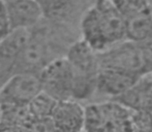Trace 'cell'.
I'll return each instance as SVG.
<instances>
[{"label": "cell", "instance_id": "3957f363", "mask_svg": "<svg viewBox=\"0 0 152 132\" xmlns=\"http://www.w3.org/2000/svg\"><path fill=\"white\" fill-rule=\"evenodd\" d=\"M42 91L56 101L72 100L74 78L70 66L62 56L49 62L39 72Z\"/></svg>", "mask_w": 152, "mask_h": 132}, {"label": "cell", "instance_id": "8992f818", "mask_svg": "<svg viewBox=\"0 0 152 132\" xmlns=\"http://www.w3.org/2000/svg\"><path fill=\"white\" fill-rule=\"evenodd\" d=\"M29 36L30 30H15L0 41V90L16 73L17 60Z\"/></svg>", "mask_w": 152, "mask_h": 132}, {"label": "cell", "instance_id": "5b68a950", "mask_svg": "<svg viewBox=\"0 0 152 132\" xmlns=\"http://www.w3.org/2000/svg\"><path fill=\"white\" fill-rule=\"evenodd\" d=\"M40 92L39 74L17 72L0 90V104L25 106Z\"/></svg>", "mask_w": 152, "mask_h": 132}, {"label": "cell", "instance_id": "ba28073f", "mask_svg": "<svg viewBox=\"0 0 152 132\" xmlns=\"http://www.w3.org/2000/svg\"><path fill=\"white\" fill-rule=\"evenodd\" d=\"M51 119L58 132H84L85 108L76 100L57 101Z\"/></svg>", "mask_w": 152, "mask_h": 132}, {"label": "cell", "instance_id": "7c38bea8", "mask_svg": "<svg viewBox=\"0 0 152 132\" xmlns=\"http://www.w3.org/2000/svg\"><path fill=\"white\" fill-rule=\"evenodd\" d=\"M42 8L45 19L59 20L70 14L79 0H34Z\"/></svg>", "mask_w": 152, "mask_h": 132}, {"label": "cell", "instance_id": "6da1fadb", "mask_svg": "<svg viewBox=\"0 0 152 132\" xmlns=\"http://www.w3.org/2000/svg\"><path fill=\"white\" fill-rule=\"evenodd\" d=\"M81 39L96 54L126 40L125 19L110 0H96L80 21Z\"/></svg>", "mask_w": 152, "mask_h": 132}, {"label": "cell", "instance_id": "4fadbf2b", "mask_svg": "<svg viewBox=\"0 0 152 132\" xmlns=\"http://www.w3.org/2000/svg\"><path fill=\"white\" fill-rule=\"evenodd\" d=\"M56 102V100L42 91L37 96L34 97L27 104V110H28L30 120L51 117Z\"/></svg>", "mask_w": 152, "mask_h": 132}, {"label": "cell", "instance_id": "9c48e42d", "mask_svg": "<svg viewBox=\"0 0 152 132\" xmlns=\"http://www.w3.org/2000/svg\"><path fill=\"white\" fill-rule=\"evenodd\" d=\"M142 75L115 69L100 68L96 93L115 99L128 91Z\"/></svg>", "mask_w": 152, "mask_h": 132}, {"label": "cell", "instance_id": "52a82bcc", "mask_svg": "<svg viewBox=\"0 0 152 132\" xmlns=\"http://www.w3.org/2000/svg\"><path fill=\"white\" fill-rule=\"evenodd\" d=\"M12 30H31L45 19L34 0H3Z\"/></svg>", "mask_w": 152, "mask_h": 132}, {"label": "cell", "instance_id": "9a60e30c", "mask_svg": "<svg viewBox=\"0 0 152 132\" xmlns=\"http://www.w3.org/2000/svg\"><path fill=\"white\" fill-rule=\"evenodd\" d=\"M25 132H58L51 117L32 119L24 126Z\"/></svg>", "mask_w": 152, "mask_h": 132}, {"label": "cell", "instance_id": "5bb4252c", "mask_svg": "<svg viewBox=\"0 0 152 132\" xmlns=\"http://www.w3.org/2000/svg\"><path fill=\"white\" fill-rule=\"evenodd\" d=\"M125 20L152 7L151 0H110Z\"/></svg>", "mask_w": 152, "mask_h": 132}, {"label": "cell", "instance_id": "7a4b0ae2", "mask_svg": "<svg viewBox=\"0 0 152 132\" xmlns=\"http://www.w3.org/2000/svg\"><path fill=\"white\" fill-rule=\"evenodd\" d=\"M74 78L72 100L80 102L96 94V85L99 73L98 56L82 39L74 41L65 53Z\"/></svg>", "mask_w": 152, "mask_h": 132}, {"label": "cell", "instance_id": "8fae6325", "mask_svg": "<svg viewBox=\"0 0 152 132\" xmlns=\"http://www.w3.org/2000/svg\"><path fill=\"white\" fill-rule=\"evenodd\" d=\"M125 22L126 40L141 44L152 37V7L128 18Z\"/></svg>", "mask_w": 152, "mask_h": 132}, {"label": "cell", "instance_id": "ac0fdd59", "mask_svg": "<svg viewBox=\"0 0 152 132\" xmlns=\"http://www.w3.org/2000/svg\"><path fill=\"white\" fill-rule=\"evenodd\" d=\"M0 132H25V129L23 127L7 126V125L0 124Z\"/></svg>", "mask_w": 152, "mask_h": 132}, {"label": "cell", "instance_id": "30bf717a", "mask_svg": "<svg viewBox=\"0 0 152 132\" xmlns=\"http://www.w3.org/2000/svg\"><path fill=\"white\" fill-rule=\"evenodd\" d=\"M113 100L132 112L152 115V73L142 75L129 90Z\"/></svg>", "mask_w": 152, "mask_h": 132}, {"label": "cell", "instance_id": "2e32d148", "mask_svg": "<svg viewBox=\"0 0 152 132\" xmlns=\"http://www.w3.org/2000/svg\"><path fill=\"white\" fill-rule=\"evenodd\" d=\"M139 44L144 73H152V37Z\"/></svg>", "mask_w": 152, "mask_h": 132}, {"label": "cell", "instance_id": "277c9868", "mask_svg": "<svg viewBox=\"0 0 152 132\" xmlns=\"http://www.w3.org/2000/svg\"><path fill=\"white\" fill-rule=\"evenodd\" d=\"M97 56L100 68L121 70L139 75L145 74L138 44L124 40Z\"/></svg>", "mask_w": 152, "mask_h": 132}, {"label": "cell", "instance_id": "e0dca14e", "mask_svg": "<svg viewBox=\"0 0 152 132\" xmlns=\"http://www.w3.org/2000/svg\"><path fill=\"white\" fill-rule=\"evenodd\" d=\"M12 27L8 20L7 12L4 6L3 0H0V41L3 40L6 36H8L12 32Z\"/></svg>", "mask_w": 152, "mask_h": 132}]
</instances>
